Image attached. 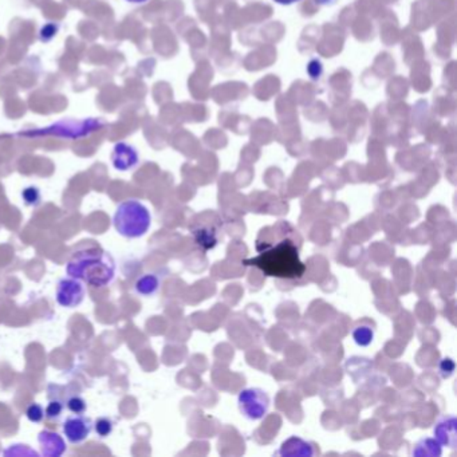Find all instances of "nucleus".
<instances>
[{
  "mask_svg": "<svg viewBox=\"0 0 457 457\" xmlns=\"http://www.w3.org/2000/svg\"><path fill=\"white\" fill-rule=\"evenodd\" d=\"M258 256L245 261L246 265L259 268L264 275L279 279H299L306 272V264L300 261L299 249L294 240L281 238L277 243L258 239Z\"/></svg>",
  "mask_w": 457,
  "mask_h": 457,
  "instance_id": "nucleus-1",
  "label": "nucleus"
},
{
  "mask_svg": "<svg viewBox=\"0 0 457 457\" xmlns=\"http://www.w3.org/2000/svg\"><path fill=\"white\" fill-rule=\"evenodd\" d=\"M66 271L71 278L86 281L93 287H105L114 279L116 262L101 247L90 246L71 256Z\"/></svg>",
  "mask_w": 457,
  "mask_h": 457,
  "instance_id": "nucleus-2",
  "label": "nucleus"
},
{
  "mask_svg": "<svg viewBox=\"0 0 457 457\" xmlns=\"http://www.w3.org/2000/svg\"><path fill=\"white\" fill-rule=\"evenodd\" d=\"M113 223L120 235L129 239H137L149 231L152 217L148 208L140 201L127 200L117 207Z\"/></svg>",
  "mask_w": 457,
  "mask_h": 457,
  "instance_id": "nucleus-3",
  "label": "nucleus"
},
{
  "mask_svg": "<svg viewBox=\"0 0 457 457\" xmlns=\"http://www.w3.org/2000/svg\"><path fill=\"white\" fill-rule=\"evenodd\" d=\"M239 408L248 420H261L268 410L270 398L262 389L249 387L239 394Z\"/></svg>",
  "mask_w": 457,
  "mask_h": 457,
  "instance_id": "nucleus-4",
  "label": "nucleus"
},
{
  "mask_svg": "<svg viewBox=\"0 0 457 457\" xmlns=\"http://www.w3.org/2000/svg\"><path fill=\"white\" fill-rule=\"evenodd\" d=\"M85 287L81 281L75 278H65L58 283L56 287V302L62 307L74 309L82 303L85 298Z\"/></svg>",
  "mask_w": 457,
  "mask_h": 457,
  "instance_id": "nucleus-5",
  "label": "nucleus"
},
{
  "mask_svg": "<svg viewBox=\"0 0 457 457\" xmlns=\"http://www.w3.org/2000/svg\"><path fill=\"white\" fill-rule=\"evenodd\" d=\"M111 164L117 171H130L139 164V153L132 145L117 142L111 152Z\"/></svg>",
  "mask_w": 457,
  "mask_h": 457,
  "instance_id": "nucleus-6",
  "label": "nucleus"
},
{
  "mask_svg": "<svg viewBox=\"0 0 457 457\" xmlns=\"http://www.w3.org/2000/svg\"><path fill=\"white\" fill-rule=\"evenodd\" d=\"M63 433L71 444H81L91 433V422L82 416L69 417L63 424Z\"/></svg>",
  "mask_w": 457,
  "mask_h": 457,
  "instance_id": "nucleus-7",
  "label": "nucleus"
},
{
  "mask_svg": "<svg viewBox=\"0 0 457 457\" xmlns=\"http://www.w3.org/2000/svg\"><path fill=\"white\" fill-rule=\"evenodd\" d=\"M38 441L43 456L58 457L66 451V444L58 433L43 431L39 433Z\"/></svg>",
  "mask_w": 457,
  "mask_h": 457,
  "instance_id": "nucleus-8",
  "label": "nucleus"
},
{
  "mask_svg": "<svg viewBox=\"0 0 457 457\" xmlns=\"http://www.w3.org/2000/svg\"><path fill=\"white\" fill-rule=\"evenodd\" d=\"M313 454V447L298 437L287 440L281 448V455L283 456H311Z\"/></svg>",
  "mask_w": 457,
  "mask_h": 457,
  "instance_id": "nucleus-9",
  "label": "nucleus"
},
{
  "mask_svg": "<svg viewBox=\"0 0 457 457\" xmlns=\"http://www.w3.org/2000/svg\"><path fill=\"white\" fill-rule=\"evenodd\" d=\"M456 420L455 417H447L435 429V435L437 436L441 444H447L454 448L456 444Z\"/></svg>",
  "mask_w": 457,
  "mask_h": 457,
  "instance_id": "nucleus-10",
  "label": "nucleus"
},
{
  "mask_svg": "<svg viewBox=\"0 0 457 457\" xmlns=\"http://www.w3.org/2000/svg\"><path fill=\"white\" fill-rule=\"evenodd\" d=\"M160 281L156 275L148 274L141 277L139 281H136V291L144 295V297H150L153 294H156V291L159 290Z\"/></svg>",
  "mask_w": 457,
  "mask_h": 457,
  "instance_id": "nucleus-11",
  "label": "nucleus"
},
{
  "mask_svg": "<svg viewBox=\"0 0 457 457\" xmlns=\"http://www.w3.org/2000/svg\"><path fill=\"white\" fill-rule=\"evenodd\" d=\"M194 239L196 243L204 249H211L213 247L216 246L217 239L215 232L210 228H200L194 232Z\"/></svg>",
  "mask_w": 457,
  "mask_h": 457,
  "instance_id": "nucleus-12",
  "label": "nucleus"
},
{
  "mask_svg": "<svg viewBox=\"0 0 457 457\" xmlns=\"http://www.w3.org/2000/svg\"><path fill=\"white\" fill-rule=\"evenodd\" d=\"M353 338L359 346H369L374 338V332L369 326H358L353 330Z\"/></svg>",
  "mask_w": 457,
  "mask_h": 457,
  "instance_id": "nucleus-13",
  "label": "nucleus"
},
{
  "mask_svg": "<svg viewBox=\"0 0 457 457\" xmlns=\"http://www.w3.org/2000/svg\"><path fill=\"white\" fill-rule=\"evenodd\" d=\"M22 199L26 203V206L36 207V206L40 204L42 196H40V192H39V189L36 187H27L22 192Z\"/></svg>",
  "mask_w": 457,
  "mask_h": 457,
  "instance_id": "nucleus-14",
  "label": "nucleus"
},
{
  "mask_svg": "<svg viewBox=\"0 0 457 457\" xmlns=\"http://www.w3.org/2000/svg\"><path fill=\"white\" fill-rule=\"evenodd\" d=\"M58 31H59V24L54 23V22H49L45 26H42V29L39 31V39L42 42H50L56 36Z\"/></svg>",
  "mask_w": 457,
  "mask_h": 457,
  "instance_id": "nucleus-15",
  "label": "nucleus"
},
{
  "mask_svg": "<svg viewBox=\"0 0 457 457\" xmlns=\"http://www.w3.org/2000/svg\"><path fill=\"white\" fill-rule=\"evenodd\" d=\"M94 429L100 437H107L113 432V422L105 417L98 419L94 424Z\"/></svg>",
  "mask_w": 457,
  "mask_h": 457,
  "instance_id": "nucleus-16",
  "label": "nucleus"
},
{
  "mask_svg": "<svg viewBox=\"0 0 457 457\" xmlns=\"http://www.w3.org/2000/svg\"><path fill=\"white\" fill-rule=\"evenodd\" d=\"M68 408H69L70 412L75 413V415H82V413L86 412L88 406H86V401L84 398H81L78 396H74V397L69 398Z\"/></svg>",
  "mask_w": 457,
  "mask_h": 457,
  "instance_id": "nucleus-17",
  "label": "nucleus"
},
{
  "mask_svg": "<svg viewBox=\"0 0 457 457\" xmlns=\"http://www.w3.org/2000/svg\"><path fill=\"white\" fill-rule=\"evenodd\" d=\"M26 416L31 422H40L45 417V409L39 404H31L26 410Z\"/></svg>",
  "mask_w": 457,
  "mask_h": 457,
  "instance_id": "nucleus-18",
  "label": "nucleus"
},
{
  "mask_svg": "<svg viewBox=\"0 0 457 457\" xmlns=\"http://www.w3.org/2000/svg\"><path fill=\"white\" fill-rule=\"evenodd\" d=\"M306 70H307V74L310 75L311 79L317 81V79L320 78V75L323 74V65H322V62L319 59L314 58V59H311L307 63V69Z\"/></svg>",
  "mask_w": 457,
  "mask_h": 457,
  "instance_id": "nucleus-19",
  "label": "nucleus"
},
{
  "mask_svg": "<svg viewBox=\"0 0 457 457\" xmlns=\"http://www.w3.org/2000/svg\"><path fill=\"white\" fill-rule=\"evenodd\" d=\"M63 412V405L59 401H52L50 404L47 405V408L45 409V416L50 420L53 419H58Z\"/></svg>",
  "mask_w": 457,
  "mask_h": 457,
  "instance_id": "nucleus-20",
  "label": "nucleus"
},
{
  "mask_svg": "<svg viewBox=\"0 0 457 457\" xmlns=\"http://www.w3.org/2000/svg\"><path fill=\"white\" fill-rule=\"evenodd\" d=\"M272 1H275L277 4H281V6H293L302 0H272Z\"/></svg>",
  "mask_w": 457,
  "mask_h": 457,
  "instance_id": "nucleus-21",
  "label": "nucleus"
},
{
  "mask_svg": "<svg viewBox=\"0 0 457 457\" xmlns=\"http://www.w3.org/2000/svg\"><path fill=\"white\" fill-rule=\"evenodd\" d=\"M335 0H316V3L320 4V6H329L332 3H334Z\"/></svg>",
  "mask_w": 457,
  "mask_h": 457,
  "instance_id": "nucleus-22",
  "label": "nucleus"
},
{
  "mask_svg": "<svg viewBox=\"0 0 457 457\" xmlns=\"http://www.w3.org/2000/svg\"><path fill=\"white\" fill-rule=\"evenodd\" d=\"M127 3H133V4H144V3H146V1H149V0H126Z\"/></svg>",
  "mask_w": 457,
  "mask_h": 457,
  "instance_id": "nucleus-23",
  "label": "nucleus"
}]
</instances>
